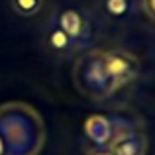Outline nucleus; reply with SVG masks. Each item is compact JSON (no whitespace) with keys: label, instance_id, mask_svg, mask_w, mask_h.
Here are the masks:
<instances>
[{"label":"nucleus","instance_id":"obj_1","mask_svg":"<svg viewBox=\"0 0 155 155\" xmlns=\"http://www.w3.org/2000/svg\"><path fill=\"white\" fill-rule=\"evenodd\" d=\"M45 143V126L26 102L0 106V155H38Z\"/></svg>","mask_w":155,"mask_h":155},{"label":"nucleus","instance_id":"obj_2","mask_svg":"<svg viewBox=\"0 0 155 155\" xmlns=\"http://www.w3.org/2000/svg\"><path fill=\"white\" fill-rule=\"evenodd\" d=\"M73 83L83 96L92 100H104L118 91L112 83L102 63V51H87L75 61L73 67Z\"/></svg>","mask_w":155,"mask_h":155},{"label":"nucleus","instance_id":"obj_3","mask_svg":"<svg viewBox=\"0 0 155 155\" xmlns=\"http://www.w3.org/2000/svg\"><path fill=\"white\" fill-rule=\"evenodd\" d=\"M53 22L65 31L71 39H75L81 49L88 45L92 39V22L91 16L79 6H65L55 12Z\"/></svg>","mask_w":155,"mask_h":155},{"label":"nucleus","instance_id":"obj_4","mask_svg":"<svg viewBox=\"0 0 155 155\" xmlns=\"http://www.w3.org/2000/svg\"><path fill=\"white\" fill-rule=\"evenodd\" d=\"M102 63H104L108 77L112 79V83L118 87V91L122 87H126L128 83L136 81L137 75H140V61H137V57L126 49L102 51Z\"/></svg>","mask_w":155,"mask_h":155},{"label":"nucleus","instance_id":"obj_5","mask_svg":"<svg viewBox=\"0 0 155 155\" xmlns=\"http://www.w3.org/2000/svg\"><path fill=\"white\" fill-rule=\"evenodd\" d=\"M108 147L114 155H145L147 153V137H145V134L134 130V132H128L112 140Z\"/></svg>","mask_w":155,"mask_h":155},{"label":"nucleus","instance_id":"obj_6","mask_svg":"<svg viewBox=\"0 0 155 155\" xmlns=\"http://www.w3.org/2000/svg\"><path fill=\"white\" fill-rule=\"evenodd\" d=\"M47 47L51 49V53H55L57 57H71L77 51H81V47L77 45L75 39H71L55 22H51L49 30H47Z\"/></svg>","mask_w":155,"mask_h":155},{"label":"nucleus","instance_id":"obj_7","mask_svg":"<svg viewBox=\"0 0 155 155\" xmlns=\"http://www.w3.org/2000/svg\"><path fill=\"white\" fill-rule=\"evenodd\" d=\"M84 134L96 145H110V141H112V122L102 114H92L84 122Z\"/></svg>","mask_w":155,"mask_h":155},{"label":"nucleus","instance_id":"obj_8","mask_svg":"<svg viewBox=\"0 0 155 155\" xmlns=\"http://www.w3.org/2000/svg\"><path fill=\"white\" fill-rule=\"evenodd\" d=\"M100 8L108 18L124 22L136 12V0H100Z\"/></svg>","mask_w":155,"mask_h":155},{"label":"nucleus","instance_id":"obj_9","mask_svg":"<svg viewBox=\"0 0 155 155\" xmlns=\"http://www.w3.org/2000/svg\"><path fill=\"white\" fill-rule=\"evenodd\" d=\"M12 10L22 18H34L41 12L43 0H10Z\"/></svg>","mask_w":155,"mask_h":155},{"label":"nucleus","instance_id":"obj_10","mask_svg":"<svg viewBox=\"0 0 155 155\" xmlns=\"http://www.w3.org/2000/svg\"><path fill=\"white\" fill-rule=\"evenodd\" d=\"M141 10L145 12L149 20L155 22V0H141Z\"/></svg>","mask_w":155,"mask_h":155},{"label":"nucleus","instance_id":"obj_11","mask_svg":"<svg viewBox=\"0 0 155 155\" xmlns=\"http://www.w3.org/2000/svg\"><path fill=\"white\" fill-rule=\"evenodd\" d=\"M87 155H114V153L110 151L108 145H96V147H91V149H88Z\"/></svg>","mask_w":155,"mask_h":155}]
</instances>
